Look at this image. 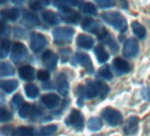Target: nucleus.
Segmentation results:
<instances>
[{"label": "nucleus", "instance_id": "nucleus-21", "mask_svg": "<svg viewBox=\"0 0 150 136\" xmlns=\"http://www.w3.org/2000/svg\"><path fill=\"white\" fill-rule=\"evenodd\" d=\"M62 19H63L65 22H67V23H71V24H78L79 21H80L81 19V14L78 13L77 12L71 11V12H70V13H64Z\"/></svg>", "mask_w": 150, "mask_h": 136}, {"label": "nucleus", "instance_id": "nucleus-17", "mask_svg": "<svg viewBox=\"0 0 150 136\" xmlns=\"http://www.w3.org/2000/svg\"><path fill=\"white\" fill-rule=\"evenodd\" d=\"M42 17L43 19V21L51 25V26H55L57 25L60 22V17L54 12L52 11H45L42 13Z\"/></svg>", "mask_w": 150, "mask_h": 136}, {"label": "nucleus", "instance_id": "nucleus-34", "mask_svg": "<svg viewBox=\"0 0 150 136\" xmlns=\"http://www.w3.org/2000/svg\"><path fill=\"white\" fill-rule=\"evenodd\" d=\"M13 118V114L4 107H0V121L6 122Z\"/></svg>", "mask_w": 150, "mask_h": 136}, {"label": "nucleus", "instance_id": "nucleus-28", "mask_svg": "<svg viewBox=\"0 0 150 136\" xmlns=\"http://www.w3.org/2000/svg\"><path fill=\"white\" fill-rule=\"evenodd\" d=\"M54 5L63 12V13H67L72 11L71 5H74L73 1H57L54 3Z\"/></svg>", "mask_w": 150, "mask_h": 136}, {"label": "nucleus", "instance_id": "nucleus-15", "mask_svg": "<svg viewBox=\"0 0 150 136\" xmlns=\"http://www.w3.org/2000/svg\"><path fill=\"white\" fill-rule=\"evenodd\" d=\"M19 74L22 80L30 81L35 79V69L30 65H24L19 69Z\"/></svg>", "mask_w": 150, "mask_h": 136}, {"label": "nucleus", "instance_id": "nucleus-8", "mask_svg": "<svg viewBox=\"0 0 150 136\" xmlns=\"http://www.w3.org/2000/svg\"><path fill=\"white\" fill-rule=\"evenodd\" d=\"M47 45V39L39 33H32L30 35V47L33 51L39 52Z\"/></svg>", "mask_w": 150, "mask_h": 136}, {"label": "nucleus", "instance_id": "nucleus-16", "mask_svg": "<svg viewBox=\"0 0 150 136\" xmlns=\"http://www.w3.org/2000/svg\"><path fill=\"white\" fill-rule=\"evenodd\" d=\"M57 89L58 92L63 95L66 96L69 91V84L66 80V77L64 74H61L57 77Z\"/></svg>", "mask_w": 150, "mask_h": 136}, {"label": "nucleus", "instance_id": "nucleus-13", "mask_svg": "<svg viewBox=\"0 0 150 136\" xmlns=\"http://www.w3.org/2000/svg\"><path fill=\"white\" fill-rule=\"evenodd\" d=\"M139 128V118L132 116L130 117L124 125V132L126 135H133L137 133Z\"/></svg>", "mask_w": 150, "mask_h": 136}, {"label": "nucleus", "instance_id": "nucleus-27", "mask_svg": "<svg viewBox=\"0 0 150 136\" xmlns=\"http://www.w3.org/2000/svg\"><path fill=\"white\" fill-rule=\"evenodd\" d=\"M95 54L100 63H105L109 59V54L102 46H97L95 48Z\"/></svg>", "mask_w": 150, "mask_h": 136}, {"label": "nucleus", "instance_id": "nucleus-36", "mask_svg": "<svg viewBox=\"0 0 150 136\" xmlns=\"http://www.w3.org/2000/svg\"><path fill=\"white\" fill-rule=\"evenodd\" d=\"M47 5H49V2L46 1H33L29 3V7L34 11H39Z\"/></svg>", "mask_w": 150, "mask_h": 136}, {"label": "nucleus", "instance_id": "nucleus-26", "mask_svg": "<svg viewBox=\"0 0 150 136\" xmlns=\"http://www.w3.org/2000/svg\"><path fill=\"white\" fill-rule=\"evenodd\" d=\"M57 131V125H50L41 128L37 132V136H52Z\"/></svg>", "mask_w": 150, "mask_h": 136}, {"label": "nucleus", "instance_id": "nucleus-14", "mask_svg": "<svg viewBox=\"0 0 150 136\" xmlns=\"http://www.w3.org/2000/svg\"><path fill=\"white\" fill-rule=\"evenodd\" d=\"M42 102L48 109H53V108H56L59 104L60 98L57 95L50 93V94L44 95L42 97Z\"/></svg>", "mask_w": 150, "mask_h": 136}, {"label": "nucleus", "instance_id": "nucleus-12", "mask_svg": "<svg viewBox=\"0 0 150 136\" xmlns=\"http://www.w3.org/2000/svg\"><path fill=\"white\" fill-rule=\"evenodd\" d=\"M42 60L48 69L53 70L56 68L57 64V56L52 50H46L42 54Z\"/></svg>", "mask_w": 150, "mask_h": 136}, {"label": "nucleus", "instance_id": "nucleus-33", "mask_svg": "<svg viewBox=\"0 0 150 136\" xmlns=\"http://www.w3.org/2000/svg\"><path fill=\"white\" fill-rule=\"evenodd\" d=\"M33 110H34V107H33L31 104H29V103H26V104H24V105L21 108L19 114H20V116H21L22 118H28L30 115H32Z\"/></svg>", "mask_w": 150, "mask_h": 136}, {"label": "nucleus", "instance_id": "nucleus-29", "mask_svg": "<svg viewBox=\"0 0 150 136\" xmlns=\"http://www.w3.org/2000/svg\"><path fill=\"white\" fill-rule=\"evenodd\" d=\"M80 8L81 9V11L84 13H87V14H90V15H97V10H96V7L92 4V3H89V2H87V3H81Z\"/></svg>", "mask_w": 150, "mask_h": 136}, {"label": "nucleus", "instance_id": "nucleus-19", "mask_svg": "<svg viewBox=\"0 0 150 136\" xmlns=\"http://www.w3.org/2000/svg\"><path fill=\"white\" fill-rule=\"evenodd\" d=\"M19 86V83L15 80H7V81H0V89L6 93H12Z\"/></svg>", "mask_w": 150, "mask_h": 136}, {"label": "nucleus", "instance_id": "nucleus-37", "mask_svg": "<svg viewBox=\"0 0 150 136\" xmlns=\"http://www.w3.org/2000/svg\"><path fill=\"white\" fill-rule=\"evenodd\" d=\"M22 103H23V98H22V96H21L20 94H16V95L13 97V99H12V101H11V105L13 106L15 109L21 107V105Z\"/></svg>", "mask_w": 150, "mask_h": 136}, {"label": "nucleus", "instance_id": "nucleus-11", "mask_svg": "<svg viewBox=\"0 0 150 136\" xmlns=\"http://www.w3.org/2000/svg\"><path fill=\"white\" fill-rule=\"evenodd\" d=\"M113 68L114 71L118 74V75H122L125 74H127L131 71V65L129 64V63L122 58L117 57L113 60Z\"/></svg>", "mask_w": 150, "mask_h": 136}, {"label": "nucleus", "instance_id": "nucleus-2", "mask_svg": "<svg viewBox=\"0 0 150 136\" xmlns=\"http://www.w3.org/2000/svg\"><path fill=\"white\" fill-rule=\"evenodd\" d=\"M101 18L109 25L120 32H125L127 30V22L125 18L118 12L104 13L101 15Z\"/></svg>", "mask_w": 150, "mask_h": 136}, {"label": "nucleus", "instance_id": "nucleus-30", "mask_svg": "<svg viewBox=\"0 0 150 136\" xmlns=\"http://www.w3.org/2000/svg\"><path fill=\"white\" fill-rule=\"evenodd\" d=\"M98 76L100 78H103L104 80H107V81H110L113 77L112 75V73L110 69V66L107 64V65H103L102 68H100L99 71H98Z\"/></svg>", "mask_w": 150, "mask_h": 136}, {"label": "nucleus", "instance_id": "nucleus-41", "mask_svg": "<svg viewBox=\"0 0 150 136\" xmlns=\"http://www.w3.org/2000/svg\"><path fill=\"white\" fill-rule=\"evenodd\" d=\"M7 31V25L5 21L0 20V35L6 34Z\"/></svg>", "mask_w": 150, "mask_h": 136}, {"label": "nucleus", "instance_id": "nucleus-39", "mask_svg": "<svg viewBox=\"0 0 150 136\" xmlns=\"http://www.w3.org/2000/svg\"><path fill=\"white\" fill-rule=\"evenodd\" d=\"M37 77L40 81H48L50 78V73L48 71L40 70L37 74Z\"/></svg>", "mask_w": 150, "mask_h": 136}, {"label": "nucleus", "instance_id": "nucleus-35", "mask_svg": "<svg viewBox=\"0 0 150 136\" xmlns=\"http://www.w3.org/2000/svg\"><path fill=\"white\" fill-rule=\"evenodd\" d=\"M24 20H26L28 22L34 24V25H38L39 24V20L37 18V16H35V14L28 12V11H24V14H23Z\"/></svg>", "mask_w": 150, "mask_h": 136}, {"label": "nucleus", "instance_id": "nucleus-40", "mask_svg": "<svg viewBox=\"0 0 150 136\" xmlns=\"http://www.w3.org/2000/svg\"><path fill=\"white\" fill-rule=\"evenodd\" d=\"M141 96L146 101L150 102V88H144L141 91Z\"/></svg>", "mask_w": 150, "mask_h": 136}, {"label": "nucleus", "instance_id": "nucleus-31", "mask_svg": "<svg viewBox=\"0 0 150 136\" xmlns=\"http://www.w3.org/2000/svg\"><path fill=\"white\" fill-rule=\"evenodd\" d=\"M11 48V42L8 40H1L0 41V57H6L9 50Z\"/></svg>", "mask_w": 150, "mask_h": 136}, {"label": "nucleus", "instance_id": "nucleus-22", "mask_svg": "<svg viewBox=\"0 0 150 136\" xmlns=\"http://www.w3.org/2000/svg\"><path fill=\"white\" fill-rule=\"evenodd\" d=\"M132 32L133 34L139 37V39H143L146 36V28H144V26H142L139 22L138 21H133L132 23Z\"/></svg>", "mask_w": 150, "mask_h": 136}, {"label": "nucleus", "instance_id": "nucleus-24", "mask_svg": "<svg viewBox=\"0 0 150 136\" xmlns=\"http://www.w3.org/2000/svg\"><path fill=\"white\" fill-rule=\"evenodd\" d=\"M15 73L13 66L9 63H0V77L1 76H11Z\"/></svg>", "mask_w": 150, "mask_h": 136}, {"label": "nucleus", "instance_id": "nucleus-7", "mask_svg": "<svg viewBox=\"0 0 150 136\" xmlns=\"http://www.w3.org/2000/svg\"><path fill=\"white\" fill-rule=\"evenodd\" d=\"M139 50V46L138 42L134 38H130L125 42L124 45L123 55L127 58H132L138 55Z\"/></svg>", "mask_w": 150, "mask_h": 136}, {"label": "nucleus", "instance_id": "nucleus-20", "mask_svg": "<svg viewBox=\"0 0 150 136\" xmlns=\"http://www.w3.org/2000/svg\"><path fill=\"white\" fill-rule=\"evenodd\" d=\"M20 12L17 8H9V9H4L0 12V16L3 18L9 20V21H16L19 18Z\"/></svg>", "mask_w": 150, "mask_h": 136}, {"label": "nucleus", "instance_id": "nucleus-23", "mask_svg": "<svg viewBox=\"0 0 150 136\" xmlns=\"http://www.w3.org/2000/svg\"><path fill=\"white\" fill-rule=\"evenodd\" d=\"M13 136H35V132L31 127L20 126L13 131Z\"/></svg>", "mask_w": 150, "mask_h": 136}, {"label": "nucleus", "instance_id": "nucleus-32", "mask_svg": "<svg viewBox=\"0 0 150 136\" xmlns=\"http://www.w3.org/2000/svg\"><path fill=\"white\" fill-rule=\"evenodd\" d=\"M25 92L26 95L28 98L31 99H35L39 95V89H37L36 86L33 85V84H28L25 87Z\"/></svg>", "mask_w": 150, "mask_h": 136}, {"label": "nucleus", "instance_id": "nucleus-9", "mask_svg": "<svg viewBox=\"0 0 150 136\" xmlns=\"http://www.w3.org/2000/svg\"><path fill=\"white\" fill-rule=\"evenodd\" d=\"M28 55V50L26 46L21 42H15L13 46L11 59L13 62H19L23 60Z\"/></svg>", "mask_w": 150, "mask_h": 136}, {"label": "nucleus", "instance_id": "nucleus-38", "mask_svg": "<svg viewBox=\"0 0 150 136\" xmlns=\"http://www.w3.org/2000/svg\"><path fill=\"white\" fill-rule=\"evenodd\" d=\"M96 3L103 9L110 8L115 6V2L111 1V0H100V1H96Z\"/></svg>", "mask_w": 150, "mask_h": 136}, {"label": "nucleus", "instance_id": "nucleus-1", "mask_svg": "<svg viewBox=\"0 0 150 136\" xmlns=\"http://www.w3.org/2000/svg\"><path fill=\"white\" fill-rule=\"evenodd\" d=\"M109 87L100 81H88L85 86L78 88L80 96V101L86 99H93L96 96H100L103 99L109 93Z\"/></svg>", "mask_w": 150, "mask_h": 136}, {"label": "nucleus", "instance_id": "nucleus-25", "mask_svg": "<svg viewBox=\"0 0 150 136\" xmlns=\"http://www.w3.org/2000/svg\"><path fill=\"white\" fill-rule=\"evenodd\" d=\"M88 127L90 131H99L103 127V122L99 118H90L88 121Z\"/></svg>", "mask_w": 150, "mask_h": 136}, {"label": "nucleus", "instance_id": "nucleus-18", "mask_svg": "<svg viewBox=\"0 0 150 136\" xmlns=\"http://www.w3.org/2000/svg\"><path fill=\"white\" fill-rule=\"evenodd\" d=\"M77 44L79 47L85 49V50H89L93 47L94 45V40L92 37L81 34L78 38H77Z\"/></svg>", "mask_w": 150, "mask_h": 136}, {"label": "nucleus", "instance_id": "nucleus-4", "mask_svg": "<svg viewBox=\"0 0 150 136\" xmlns=\"http://www.w3.org/2000/svg\"><path fill=\"white\" fill-rule=\"evenodd\" d=\"M75 31L71 28H57L53 30L52 35L56 43H66L71 41Z\"/></svg>", "mask_w": 150, "mask_h": 136}, {"label": "nucleus", "instance_id": "nucleus-10", "mask_svg": "<svg viewBox=\"0 0 150 136\" xmlns=\"http://www.w3.org/2000/svg\"><path fill=\"white\" fill-rule=\"evenodd\" d=\"M75 57H76L77 62L81 66H83L85 68L86 71L88 74H93L94 73V65H93V63H92V60H91L90 57L88 54L79 52V53L76 54Z\"/></svg>", "mask_w": 150, "mask_h": 136}, {"label": "nucleus", "instance_id": "nucleus-3", "mask_svg": "<svg viewBox=\"0 0 150 136\" xmlns=\"http://www.w3.org/2000/svg\"><path fill=\"white\" fill-rule=\"evenodd\" d=\"M82 28L89 33L95 34L101 40H104L109 35L108 31L103 26L90 18H87L84 20V21L82 22Z\"/></svg>", "mask_w": 150, "mask_h": 136}, {"label": "nucleus", "instance_id": "nucleus-5", "mask_svg": "<svg viewBox=\"0 0 150 136\" xmlns=\"http://www.w3.org/2000/svg\"><path fill=\"white\" fill-rule=\"evenodd\" d=\"M65 124L76 130L81 131L84 127V118L81 111L78 110H71L70 114L65 119Z\"/></svg>", "mask_w": 150, "mask_h": 136}, {"label": "nucleus", "instance_id": "nucleus-6", "mask_svg": "<svg viewBox=\"0 0 150 136\" xmlns=\"http://www.w3.org/2000/svg\"><path fill=\"white\" fill-rule=\"evenodd\" d=\"M102 117L110 125L112 126L118 125L123 120V116L121 115V113L118 110L110 107H107L103 110Z\"/></svg>", "mask_w": 150, "mask_h": 136}]
</instances>
